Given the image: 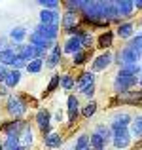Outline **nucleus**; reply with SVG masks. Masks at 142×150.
Returning <instances> with one entry per match:
<instances>
[{
  "label": "nucleus",
  "instance_id": "nucleus-1",
  "mask_svg": "<svg viewBox=\"0 0 142 150\" xmlns=\"http://www.w3.org/2000/svg\"><path fill=\"white\" fill-rule=\"evenodd\" d=\"M6 108H8V112H10V116L13 118V120H21L23 116H25V112H27V103L21 99V97H10L6 103Z\"/></svg>",
  "mask_w": 142,
  "mask_h": 150
},
{
  "label": "nucleus",
  "instance_id": "nucleus-2",
  "mask_svg": "<svg viewBox=\"0 0 142 150\" xmlns=\"http://www.w3.org/2000/svg\"><path fill=\"white\" fill-rule=\"evenodd\" d=\"M142 59V50H135V48H123L117 53V63H121V67L125 65H138V61Z\"/></svg>",
  "mask_w": 142,
  "mask_h": 150
},
{
  "label": "nucleus",
  "instance_id": "nucleus-3",
  "mask_svg": "<svg viewBox=\"0 0 142 150\" xmlns=\"http://www.w3.org/2000/svg\"><path fill=\"white\" fill-rule=\"evenodd\" d=\"M138 84V78L133 76V78H125V76H116V80H114V89L120 93H127L131 88H135V86Z\"/></svg>",
  "mask_w": 142,
  "mask_h": 150
},
{
  "label": "nucleus",
  "instance_id": "nucleus-4",
  "mask_svg": "<svg viewBox=\"0 0 142 150\" xmlns=\"http://www.w3.org/2000/svg\"><path fill=\"white\" fill-rule=\"evenodd\" d=\"M112 141L116 148H127L129 143H131V133L129 129H117V131H112Z\"/></svg>",
  "mask_w": 142,
  "mask_h": 150
},
{
  "label": "nucleus",
  "instance_id": "nucleus-5",
  "mask_svg": "<svg viewBox=\"0 0 142 150\" xmlns=\"http://www.w3.org/2000/svg\"><path fill=\"white\" fill-rule=\"evenodd\" d=\"M59 21H61V13L57 10H42L40 11V23L42 25L59 27Z\"/></svg>",
  "mask_w": 142,
  "mask_h": 150
},
{
  "label": "nucleus",
  "instance_id": "nucleus-6",
  "mask_svg": "<svg viewBox=\"0 0 142 150\" xmlns=\"http://www.w3.org/2000/svg\"><path fill=\"white\" fill-rule=\"evenodd\" d=\"M30 46H34V48H40V50H53L55 42L53 40H46L44 36H40L38 33H30Z\"/></svg>",
  "mask_w": 142,
  "mask_h": 150
},
{
  "label": "nucleus",
  "instance_id": "nucleus-7",
  "mask_svg": "<svg viewBox=\"0 0 142 150\" xmlns=\"http://www.w3.org/2000/svg\"><path fill=\"white\" fill-rule=\"evenodd\" d=\"M34 33H38L40 36H44L46 40H53L57 38V33H59V27H49V25H42V23H38L36 29H34Z\"/></svg>",
  "mask_w": 142,
  "mask_h": 150
},
{
  "label": "nucleus",
  "instance_id": "nucleus-8",
  "mask_svg": "<svg viewBox=\"0 0 142 150\" xmlns=\"http://www.w3.org/2000/svg\"><path fill=\"white\" fill-rule=\"evenodd\" d=\"M49 122H51V114L47 112L46 108H40L38 114H36V124H38V127L44 131V135H46V131L49 133Z\"/></svg>",
  "mask_w": 142,
  "mask_h": 150
},
{
  "label": "nucleus",
  "instance_id": "nucleus-9",
  "mask_svg": "<svg viewBox=\"0 0 142 150\" xmlns=\"http://www.w3.org/2000/svg\"><path fill=\"white\" fill-rule=\"evenodd\" d=\"M27 125L23 124L21 120H13V122H10V124H4L2 125V131L6 133V135H21V131L25 129Z\"/></svg>",
  "mask_w": 142,
  "mask_h": 150
},
{
  "label": "nucleus",
  "instance_id": "nucleus-10",
  "mask_svg": "<svg viewBox=\"0 0 142 150\" xmlns=\"http://www.w3.org/2000/svg\"><path fill=\"white\" fill-rule=\"evenodd\" d=\"M114 61V55L112 53H102V55H98L97 59H95V63H93V69H91V72H98V70H102V69H106V67L110 65V63Z\"/></svg>",
  "mask_w": 142,
  "mask_h": 150
},
{
  "label": "nucleus",
  "instance_id": "nucleus-11",
  "mask_svg": "<svg viewBox=\"0 0 142 150\" xmlns=\"http://www.w3.org/2000/svg\"><path fill=\"white\" fill-rule=\"evenodd\" d=\"M82 48H84V46H82V34H78V36H72V38H68V40L65 42V50L66 53H78V51H82Z\"/></svg>",
  "mask_w": 142,
  "mask_h": 150
},
{
  "label": "nucleus",
  "instance_id": "nucleus-12",
  "mask_svg": "<svg viewBox=\"0 0 142 150\" xmlns=\"http://www.w3.org/2000/svg\"><path fill=\"white\" fill-rule=\"evenodd\" d=\"M95 84V72H91V70H87V72H82V76L76 80V86L80 91H84L85 88H89V86Z\"/></svg>",
  "mask_w": 142,
  "mask_h": 150
},
{
  "label": "nucleus",
  "instance_id": "nucleus-13",
  "mask_svg": "<svg viewBox=\"0 0 142 150\" xmlns=\"http://www.w3.org/2000/svg\"><path fill=\"white\" fill-rule=\"evenodd\" d=\"M129 124H131V116H129V114H117V116L114 118L110 129H112V131H117V129H127Z\"/></svg>",
  "mask_w": 142,
  "mask_h": 150
},
{
  "label": "nucleus",
  "instance_id": "nucleus-14",
  "mask_svg": "<svg viewBox=\"0 0 142 150\" xmlns=\"http://www.w3.org/2000/svg\"><path fill=\"white\" fill-rule=\"evenodd\" d=\"M44 141H46V146L47 148H59V146H61V143H63L61 133H57V131L46 133V135H44Z\"/></svg>",
  "mask_w": 142,
  "mask_h": 150
},
{
  "label": "nucleus",
  "instance_id": "nucleus-15",
  "mask_svg": "<svg viewBox=\"0 0 142 150\" xmlns=\"http://www.w3.org/2000/svg\"><path fill=\"white\" fill-rule=\"evenodd\" d=\"M116 8H117V11H120L121 17H129V15L133 13V10H135V4H133L131 0H117Z\"/></svg>",
  "mask_w": 142,
  "mask_h": 150
},
{
  "label": "nucleus",
  "instance_id": "nucleus-16",
  "mask_svg": "<svg viewBox=\"0 0 142 150\" xmlns=\"http://www.w3.org/2000/svg\"><path fill=\"white\" fill-rule=\"evenodd\" d=\"M59 61H61V46L55 44V46H53V50H51V53L47 55V59H46V65L53 69V67H57V65H59Z\"/></svg>",
  "mask_w": 142,
  "mask_h": 150
},
{
  "label": "nucleus",
  "instance_id": "nucleus-17",
  "mask_svg": "<svg viewBox=\"0 0 142 150\" xmlns=\"http://www.w3.org/2000/svg\"><path fill=\"white\" fill-rule=\"evenodd\" d=\"M78 114H80V101L72 95V97H68V120L74 122L78 118Z\"/></svg>",
  "mask_w": 142,
  "mask_h": 150
},
{
  "label": "nucleus",
  "instance_id": "nucleus-18",
  "mask_svg": "<svg viewBox=\"0 0 142 150\" xmlns=\"http://www.w3.org/2000/svg\"><path fill=\"white\" fill-rule=\"evenodd\" d=\"M19 80H21V70H8V76L6 80H4V84H6V88H15V86L19 84Z\"/></svg>",
  "mask_w": 142,
  "mask_h": 150
},
{
  "label": "nucleus",
  "instance_id": "nucleus-19",
  "mask_svg": "<svg viewBox=\"0 0 142 150\" xmlns=\"http://www.w3.org/2000/svg\"><path fill=\"white\" fill-rule=\"evenodd\" d=\"M15 59V50L13 48H2L0 51V65H11V61Z\"/></svg>",
  "mask_w": 142,
  "mask_h": 150
},
{
  "label": "nucleus",
  "instance_id": "nucleus-20",
  "mask_svg": "<svg viewBox=\"0 0 142 150\" xmlns=\"http://www.w3.org/2000/svg\"><path fill=\"white\" fill-rule=\"evenodd\" d=\"M140 72V67L138 65H125L120 69V72H117V76H125V78H133L136 76V74Z\"/></svg>",
  "mask_w": 142,
  "mask_h": 150
},
{
  "label": "nucleus",
  "instance_id": "nucleus-21",
  "mask_svg": "<svg viewBox=\"0 0 142 150\" xmlns=\"http://www.w3.org/2000/svg\"><path fill=\"white\" fill-rule=\"evenodd\" d=\"M25 36H27L25 27H15V29H11V33H10V38L15 42V44H21V42L25 40Z\"/></svg>",
  "mask_w": 142,
  "mask_h": 150
},
{
  "label": "nucleus",
  "instance_id": "nucleus-22",
  "mask_svg": "<svg viewBox=\"0 0 142 150\" xmlns=\"http://www.w3.org/2000/svg\"><path fill=\"white\" fill-rule=\"evenodd\" d=\"M95 133H97V135L101 137V139L104 141L106 144H108V141L112 139V129H110L108 125H102V124H101V125H97V129H95Z\"/></svg>",
  "mask_w": 142,
  "mask_h": 150
},
{
  "label": "nucleus",
  "instance_id": "nucleus-23",
  "mask_svg": "<svg viewBox=\"0 0 142 150\" xmlns=\"http://www.w3.org/2000/svg\"><path fill=\"white\" fill-rule=\"evenodd\" d=\"M129 133H131L133 137H142V116L131 120V131Z\"/></svg>",
  "mask_w": 142,
  "mask_h": 150
},
{
  "label": "nucleus",
  "instance_id": "nucleus-24",
  "mask_svg": "<svg viewBox=\"0 0 142 150\" xmlns=\"http://www.w3.org/2000/svg\"><path fill=\"white\" fill-rule=\"evenodd\" d=\"M19 146V137L17 135H6V141L2 143L4 150H15Z\"/></svg>",
  "mask_w": 142,
  "mask_h": 150
},
{
  "label": "nucleus",
  "instance_id": "nucleus-25",
  "mask_svg": "<svg viewBox=\"0 0 142 150\" xmlns=\"http://www.w3.org/2000/svg\"><path fill=\"white\" fill-rule=\"evenodd\" d=\"M30 143H32V131H30V127H25L21 131V135H19V144L27 148Z\"/></svg>",
  "mask_w": 142,
  "mask_h": 150
},
{
  "label": "nucleus",
  "instance_id": "nucleus-26",
  "mask_svg": "<svg viewBox=\"0 0 142 150\" xmlns=\"http://www.w3.org/2000/svg\"><path fill=\"white\" fill-rule=\"evenodd\" d=\"M89 143H91V148H93V150H104V146H106V143L97 135V133H91V137H89Z\"/></svg>",
  "mask_w": 142,
  "mask_h": 150
},
{
  "label": "nucleus",
  "instance_id": "nucleus-27",
  "mask_svg": "<svg viewBox=\"0 0 142 150\" xmlns=\"http://www.w3.org/2000/svg\"><path fill=\"white\" fill-rule=\"evenodd\" d=\"M117 34H120L121 38H129L133 34V23H121V25L117 27Z\"/></svg>",
  "mask_w": 142,
  "mask_h": 150
},
{
  "label": "nucleus",
  "instance_id": "nucleus-28",
  "mask_svg": "<svg viewBox=\"0 0 142 150\" xmlns=\"http://www.w3.org/2000/svg\"><path fill=\"white\" fill-rule=\"evenodd\" d=\"M91 148V143H89V137L87 135H80L76 141V146H74V150H89Z\"/></svg>",
  "mask_w": 142,
  "mask_h": 150
},
{
  "label": "nucleus",
  "instance_id": "nucleus-29",
  "mask_svg": "<svg viewBox=\"0 0 142 150\" xmlns=\"http://www.w3.org/2000/svg\"><path fill=\"white\" fill-rule=\"evenodd\" d=\"M42 59H34V61H30V63H27V72H30V74H36V72H40L42 70Z\"/></svg>",
  "mask_w": 142,
  "mask_h": 150
},
{
  "label": "nucleus",
  "instance_id": "nucleus-30",
  "mask_svg": "<svg viewBox=\"0 0 142 150\" xmlns=\"http://www.w3.org/2000/svg\"><path fill=\"white\" fill-rule=\"evenodd\" d=\"M63 25H65L66 29H72V27H76V13H72V11H66L65 17H63Z\"/></svg>",
  "mask_w": 142,
  "mask_h": 150
},
{
  "label": "nucleus",
  "instance_id": "nucleus-31",
  "mask_svg": "<svg viewBox=\"0 0 142 150\" xmlns=\"http://www.w3.org/2000/svg\"><path fill=\"white\" fill-rule=\"evenodd\" d=\"M112 40H114V34L110 33V30H106V33L98 38V46H101V48H108V46L112 44Z\"/></svg>",
  "mask_w": 142,
  "mask_h": 150
},
{
  "label": "nucleus",
  "instance_id": "nucleus-32",
  "mask_svg": "<svg viewBox=\"0 0 142 150\" xmlns=\"http://www.w3.org/2000/svg\"><path fill=\"white\" fill-rule=\"evenodd\" d=\"M74 86H76V80H74V78H70L68 74H63L61 76V88L63 89H72Z\"/></svg>",
  "mask_w": 142,
  "mask_h": 150
},
{
  "label": "nucleus",
  "instance_id": "nucleus-33",
  "mask_svg": "<svg viewBox=\"0 0 142 150\" xmlns=\"http://www.w3.org/2000/svg\"><path fill=\"white\" fill-rule=\"evenodd\" d=\"M95 112H97V103L91 101V103H89V105L85 106L84 110H82V116H84V118H91Z\"/></svg>",
  "mask_w": 142,
  "mask_h": 150
},
{
  "label": "nucleus",
  "instance_id": "nucleus-34",
  "mask_svg": "<svg viewBox=\"0 0 142 150\" xmlns=\"http://www.w3.org/2000/svg\"><path fill=\"white\" fill-rule=\"evenodd\" d=\"M87 59H89L87 51H78V53H74V63H76V65H82V63H85Z\"/></svg>",
  "mask_w": 142,
  "mask_h": 150
},
{
  "label": "nucleus",
  "instance_id": "nucleus-35",
  "mask_svg": "<svg viewBox=\"0 0 142 150\" xmlns=\"http://www.w3.org/2000/svg\"><path fill=\"white\" fill-rule=\"evenodd\" d=\"M38 4L44 6V10H57V6H59L57 0H40Z\"/></svg>",
  "mask_w": 142,
  "mask_h": 150
},
{
  "label": "nucleus",
  "instance_id": "nucleus-36",
  "mask_svg": "<svg viewBox=\"0 0 142 150\" xmlns=\"http://www.w3.org/2000/svg\"><path fill=\"white\" fill-rule=\"evenodd\" d=\"M129 48L142 50V34H136L135 38H131V42H129Z\"/></svg>",
  "mask_w": 142,
  "mask_h": 150
},
{
  "label": "nucleus",
  "instance_id": "nucleus-37",
  "mask_svg": "<svg viewBox=\"0 0 142 150\" xmlns=\"http://www.w3.org/2000/svg\"><path fill=\"white\" fill-rule=\"evenodd\" d=\"M61 84V76L59 74H55L53 78L49 80V86H47V91H53V89H57V86Z\"/></svg>",
  "mask_w": 142,
  "mask_h": 150
},
{
  "label": "nucleus",
  "instance_id": "nucleus-38",
  "mask_svg": "<svg viewBox=\"0 0 142 150\" xmlns=\"http://www.w3.org/2000/svg\"><path fill=\"white\" fill-rule=\"evenodd\" d=\"M91 44H93V36H91V33H82V46L89 48Z\"/></svg>",
  "mask_w": 142,
  "mask_h": 150
},
{
  "label": "nucleus",
  "instance_id": "nucleus-39",
  "mask_svg": "<svg viewBox=\"0 0 142 150\" xmlns=\"http://www.w3.org/2000/svg\"><path fill=\"white\" fill-rule=\"evenodd\" d=\"M82 93H84L85 97H93V93H95V84H93V86H89V88H85Z\"/></svg>",
  "mask_w": 142,
  "mask_h": 150
},
{
  "label": "nucleus",
  "instance_id": "nucleus-40",
  "mask_svg": "<svg viewBox=\"0 0 142 150\" xmlns=\"http://www.w3.org/2000/svg\"><path fill=\"white\" fill-rule=\"evenodd\" d=\"M6 76H8V69L4 65H0V82L6 80Z\"/></svg>",
  "mask_w": 142,
  "mask_h": 150
},
{
  "label": "nucleus",
  "instance_id": "nucleus-41",
  "mask_svg": "<svg viewBox=\"0 0 142 150\" xmlns=\"http://www.w3.org/2000/svg\"><path fill=\"white\" fill-rule=\"evenodd\" d=\"M55 120L61 122V120H63V112H57V114H55Z\"/></svg>",
  "mask_w": 142,
  "mask_h": 150
},
{
  "label": "nucleus",
  "instance_id": "nucleus-42",
  "mask_svg": "<svg viewBox=\"0 0 142 150\" xmlns=\"http://www.w3.org/2000/svg\"><path fill=\"white\" fill-rule=\"evenodd\" d=\"M135 4V8H142V0H136V2H133Z\"/></svg>",
  "mask_w": 142,
  "mask_h": 150
},
{
  "label": "nucleus",
  "instance_id": "nucleus-43",
  "mask_svg": "<svg viewBox=\"0 0 142 150\" xmlns=\"http://www.w3.org/2000/svg\"><path fill=\"white\" fill-rule=\"evenodd\" d=\"M6 93H8V89H6V88H0V95H6Z\"/></svg>",
  "mask_w": 142,
  "mask_h": 150
},
{
  "label": "nucleus",
  "instance_id": "nucleus-44",
  "mask_svg": "<svg viewBox=\"0 0 142 150\" xmlns=\"http://www.w3.org/2000/svg\"><path fill=\"white\" fill-rule=\"evenodd\" d=\"M15 150H27V148H25V146H21V144H19V146L15 148Z\"/></svg>",
  "mask_w": 142,
  "mask_h": 150
},
{
  "label": "nucleus",
  "instance_id": "nucleus-45",
  "mask_svg": "<svg viewBox=\"0 0 142 150\" xmlns=\"http://www.w3.org/2000/svg\"><path fill=\"white\" fill-rule=\"evenodd\" d=\"M0 51H2V42H0Z\"/></svg>",
  "mask_w": 142,
  "mask_h": 150
},
{
  "label": "nucleus",
  "instance_id": "nucleus-46",
  "mask_svg": "<svg viewBox=\"0 0 142 150\" xmlns=\"http://www.w3.org/2000/svg\"><path fill=\"white\" fill-rule=\"evenodd\" d=\"M0 150H4V148H2V143H0Z\"/></svg>",
  "mask_w": 142,
  "mask_h": 150
},
{
  "label": "nucleus",
  "instance_id": "nucleus-47",
  "mask_svg": "<svg viewBox=\"0 0 142 150\" xmlns=\"http://www.w3.org/2000/svg\"><path fill=\"white\" fill-rule=\"evenodd\" d=\"M138 84H140V86H142V80H138Z\"/></svg>",
  "mask_w": 142,
  "mask_h": 150
},
{
  "label": "nucleus",
  "instance_id": "nucleus-48",
  "mask_svg": "<svg viewBox=\"0 0 142 150\" xmlns=\"http://www.w3.org/2000/svg\"><path fill=\"white\" fill-rule=\"evenodd\" d=\"M140 72H142V67H140Z\"/></svg>",
  "mask_w": 142,
  "mask_h": 150
},
{
  "label": "nucleus",
  "instance_id": "nucleus-49",
  "mask_svg": "<svg viewBox=\"0 0 142 150\" xmlns=\"http://www.w3.org/2000/svg\"><path fill=\"white\" fill-rule=\"evenodd\" d=\"M89 150H91V148H89Z\"/></svg>",
  "mask_w": 142,
  "mask_h": 150
}]
</instances>
